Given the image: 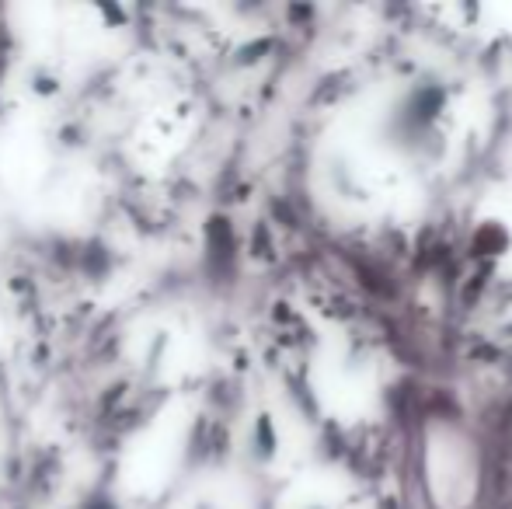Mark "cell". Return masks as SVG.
Here are the masks:
<instances>
[{
	"instance_id": "cell-1",
	"label": "cell",
	"mask_w": 512,
	"mask_h": 509,
	"mask_svg": "<svg viewBox=\"0 0 512 509\" xmlns=\"http://www.w3.org/2000/svg\"><path fill=\"white\" fill-rule=\"evenodd\" d=\"M81 509H119V506H115V499L98 496V492H95V496H88V499H84V506H81Z\"/></svg>"
}]
</instances>
